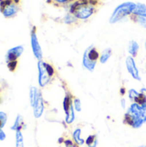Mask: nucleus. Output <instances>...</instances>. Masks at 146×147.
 Masks as SVG:
<instances>
[{
  "instance_id": "6e6552de",
  "label": "nucleus",
  "mask_w": 146,
  "mask_h": 147,
  "mask_svg": "<svg viewBox=\"0 0 146 147\" xmlns=\"http://www.w3.org/2000/svg\"><path fill=\"white\" fill-rule=\"evenodd\" d=\"M33 109H34V118L39 119L40 117H41V115H42V114L44 112V109H45L44 100H43L41 92H40V94L38 96V98H37L36 102H35V104L33 107Z\"/></svg>"
},
{
  "instance_id": "a878e982",
  "label": "nucleus",
  "mask_w": 146,
  "mask_h": 147,
  "mask_svg": "<svg viewBox=\"0 0 146 147\" xmlns=\"http://www.w3.org/2000/svg\"><path fill=\"white\" fill-rule=\"evenodd\" d=\"M63 147H77L73 142L72 140L70 139H66L65 140L64 143H63Z\"/></svg>"
},
{
  "instance_id": "ddd939ff",
  "label": "nucleus",
  "mask_w": 146,
  "mask_h": 147,
  "mask_svg": "<svg viewBox=\"0 0 146 147\" xmlns=\"http://www.w3.org/2000/svg\"><path fill=\"white\" fill-rule=\"evenodd\" d=\"M128 53L130 54V56L132 57H136L138 55V53H139V45L137 41L135 40H131L129 41V44H128Z\"/></svg>"
},
{
  "instance_id": "2eb2a0df",
  "label": "nucleus",
  "mask_w": 146,
  "mask_h": 147,
  "mask_svg": "<svg viewBox=\"0 0 146 147\" xmlns=\"http://www.w3.org/2000/svg\"><path fill=\"white\" fill-rule=\"evenodd\" d=\"M85 51L87 52L88 57H89L92 61L97 62V60L100 59V53H99V52L97 51V49L95 48L94 47L91 46V47H88Z\"/></svg>"
},
{
  "instance_id": "f257e3e1",
  "label": "nucleus",
  "mask_w": 146,
  "mask_h": 147,
  "mask_svg": "<svg viewBox=\"0 0 146 147\" xmlns=\"http://www.w3.org/2000/svg\"><path fill=\"white\" fill-rule=\"evenodd\" d=\"M123 122L134 129L140 128L146 122L145 104L139 105L133 102L124 115Z\"/></svg>"
},
{
  "instance_id": "5701e85b",
  "label": "nucleus",
  "mask_w": 146,
  "mask_h": 147,
  "mask_svg": "<svg viewBox=\"0 0 146 147\" xmlns=\"http://www.w3.org/2000/svg\"><path fill=\"white\" fill-rule=\"evenodd\" d=\"M63 21H64V22L65 24H72V23H76L77 19L76 18V16L74 15H72L71 13H68V14H66L65 16Z\"/></svg>"
},
{
  "instance_id": "aec40b11",
  "label": "nucleus",
  "mask_w": 146,
  "mask_h": 147,
  "mask_svg": "<svg viewBox=\"0 0 146 147\" xmlns=\"http://www.w3.org/2000/svg\"><path fill=\"white\" fill-rule=\"evenodd\" d=\"M112 55V49L111 48H106L105 50L102 51V53L100 54V59L99 61L101 64H105L106 62H108V60L110 59Z\"/></svg>"
},
{
  "instance_id": "a211bd4d",
  "label": "nucleus",
  "mask_w": 146,
  "mask_h": 147,
  "mask_svg": "<svg viewBox=\"0 0 146 147\" xmlns=\"http://www.w3.org/2000/svg\"><path fill=\"white\" fill-rule=\"evenodd\" d=\"M75 109L73 108V105L71 107V109H69V111L65 114V121L66 124L71 125L75 121L76 119V115H75Z\"/></svg>"
},
{
  "instance_id": "6ab92c4d",
  "label": "nucleus",
  "mask_w": 146,
  "mask_h": 147,
  "mask_svg": "<svg viewBox=\"0 0 146 147\" xmlns=\"http://www.w3.org/2000/svg\"><path fill=\"white\" fill-rule=\"evenodd\" d=\"M85 145L87 147H97L98 138L96 134H90L85 140Z\"/></svg>"
},
{
  "instance_id": "4468645a",
  "label": "nucleus",
  "mask_w": 146,
  "mask_h": 147,
  "mask_svg": "<svg viewBox=\"0 0 146 147\" xmlns=\"http://www.w3.org/2000/svg\"><path fill=\"white\" fill-rule=\"evenodd\" d=\"M40 90H39L36 87L34 86H32L30 87V90H29V102H30V105L31 107L33 108L35 104V102L38 98V96L40 94Z\"/></svg>"
},
{
  "instance_id": "412c9836",
  "label": "nucleus",
  "mask_w": 146,
  "mask_h": 147,
  "mask_svg": "<svg viewBox=\"0 0 146 147\" xmlns=\"http://www.w3.org/2000/svg\"><path fill=\"white\" fill-rule=\"evenodd\" d=\"M131 19L139 23L140 26H142L143 28H146V16H134V15H132L131 16Z\"/></svg>"
},
{
  "instance_id": "9d476101",
  "label": "nucleus",
  "mask_w": 146,
  "mask_h": 147,
  "mask_svg": "<svg viewBox=\"0 0 146 147\" xmlns=\"http://www.w3.org/2000/svg\"><path fill=\"white\" fill-rule=\"evenodd\" d=\"M82 129L80 127H77L73 130L71 134V140L77 146H82L85 144V140L81 138Z\"/></svg>"
},
{
  "instance_id": "20e7f679",
  "label": "nucleus",
  "mask_w": 146,
  "mask_h": 147,
  "mask_svg": "<svg viewBox=\"0 0 146 147\" xmlns=\"http://www.w3.org/2000/svg\"><path fill=\"white\" fill-rule=\"evenodd\" d=\"M38 83L40 87H45L55 74L53 66L46 62L39 60L38 64Z\"/></svg>"
},
{
  "instance_id": "c756f323",
  "label": "nucleus",
  "mask_w": 146,
  "mask_h": 147,
  "mask_svg": "<svg viewBox=\"0 0 146 147\" xmlns=\"http://www.w3.org/2000/svg\"><path fill=\"white\" fill-rule=\"evenodd\" d=\"M6 139V134L3 131V129H0V141H3Z\"/></svg>"
},
{
  "instance_id": "dca6fc26",
  "label": "nucleus",
  "mask_w": 146,
  "mask_h": 147,
  "mask_svg": "<svg viewBox=\"0 0 146 147\" xmlns=\"http://www.w3.org/2000/svg\"><path fill=\"white\" fill-rule=\"evenodd\" d=\"M24 127H25V125H24V122H23V119H22V115H18L16 116L15 120V122H14L13 126L10 128H11V130L16 132V131H22V129Z\"/></svg>"
},
{
  "instance_id": "b1692460",
  "label": "nucleus",
  "mask_w": 146,
  "mask_h": 147,
  "mask_svg": "<svg viewBox=\"0 0 146 147\" xmlns=\"http://www.w3.org/2000/svg\"><path fill=\"white\" fill-rule=\"evenodd\" d=\"M73 108L76 112H81L82 111V102L81 100L77 97L73 98Z\"/></svg>"
},
{
  "instance_id": "f704fd0d",
  "label": "nucleus",
  "mask_w": 146,
  "mask_h": 147,
  "mask_svg": "<svg viewBox=\"0 0 146 147\" xmlns=\"http://www.w3.org/2000/svg\"><path fill=\"white\" fill-rule=\"evenodd\" d=\"M3 0H0V8H1V2H2Z\"/></svg>"
},
{
  "instance_id": "c85d7f7f",
  "label": "nucleus",
  "mask_w": 146,
  "mask_h": 147,
  "mask_svg": "<svg viewBox=\"0 0 146 147\" xmlns=\"http://www.w3.org/2000/svg\"><path fill=\"white\" fill-rule=\"evenodd\" d=\"M120 106H121V108L123 109H126V101L125 98L120 99Z\"/></svg>"
},
{
  "instance_id": "473e14b6",
  "label": "nucleus",
  "mask_w": 146,
  "mask_h": 147,
  "mask_svg": "<svg viewBox=\"0 0 146 147\" xmlns=\"http://www.w3.org/2000/svg\"><path fill=\"white\" fill-rule=\"evenodd\" d=\"M137 147H146V145H142V146H139Z\"/></svg>"
},
{
  "instance_id": "2f4dec72",
  "label": "nucleus",
  "mask_w": 146,
  "mask_h": 147,
  "mask_svg": "<svg viewBox=\"0 0 146 147\" xmlns=\"http://www.w3.org/2000/svg\"><path fill=\"white\" fill-rule=\"evenodd\" d=\"M11 1H12L13 3H18L20 0H11Z\"/></svg>"
},
{
  "instance_id": "c9c22d12",
  "label": "nucleus",
  "mask_w": 146,
  "mask_h": 147,
  "mask_svg": "<svg viewBox=\"0 0 146 147\" xmlns=\"http://www.w3.org/2000/svg\"><path fill=\"white\" fill-rule=\"evenodd\" d=\"M145 68H146V65H145Z\"/></svg>"
},
{
  "instance_id": "39448f33",
  "label": "nucleus",
  "mask_w": 146,
  "mask_h": 147,
  "mask_svg": "<svg viewBox=\"0 0 146 147\" xmlns=\"http://www.w3.org/2000/svg\"><path fill=\"white\" fill-rule=\"evenodd\" d=\"M31 47L34 57L39 60H42V50L39 43L37 35H36V28L34 26L31 30Z\"/></svg>"
},
{
  "instance_id": "72a5a7b5",
  "label": "nucleus",
  "mask_w": 146,
  "mask_h": 147,
  "mask_svg": "<svg viewBox=\"0 0 146 147\" xmlns=\"http://www.w3.org/2000/svg\"><path fill=\"white\" fill-rule=\"evenodd\" d=\"M145 50H146V40H145Z\"/></svg>"
},
{
  "instance_id": "cd10ccee",
  "label": "nucleus",
  "mask_w": 146,
  "mask_h": 147,
  "mask_svg": "<svg viewBox=\"0 0 146 147\" xmlns=\"http://www.w3.org/2000/svg\"><path fill=\"white\" fill-rule=\"evenodd\" d=\"M52 1H54L55 3H59V4H65V3H68L70 2H72L73 0H52Z\"/></svg>"
},
{
  "instance_id": "7ed1b4c3",
  "label": "nucleus",
  "mask_w": 146,
  "mask_h": 147,
  "mask_svg": "<svg viewBox=\"0 0 146 147\" xmlns=\"http://www.w3.org/2000/svg\"><path fill=\"white\" fill-rule=\"evenodd\" d=\"M135 7H136L135 3H133V2L122 3L121 4L118 5L114 9L113 14L111 15L109 18V22L114 24L121 21L127 16H132L133 13V10L135 9Z\"/></svg>"
},
{
  "instance_id": "4be33fe9",
  "label": "nucleus",
  "mask_w": 146,
  "mask_h": 147,
  "mask_svg": "<svg viewBox=\"0 0 146 147\" xmlns=\"http://www.w3.org/2000/svg\"><path fill=\"white\" fill-rule=\"evenodd\" d=\"M15 147H24V140L22 131L15 132Z\"/></svg>"
},
{
  "instance_id": "393cba45",
  "label": "nucleus",
  "mask_w": 146,
  "mask_h": 147,
  "mask_svg": "<svg viewBox=\"0 0 146 147\" xmlns=\"http://www.w3.org/2000/svg\"><path fill=\"white\" fill-rule=\"evenodd\" d=\"M7 120H8V117H7L6 113L1 111L0 112V129H3V127L6 125Z\"/></svg>"
},
{
  "instance_id": "1a4fd4ad",
  "label": "nucleus",
  "mask_w": 146,
  "mask_h": 147,
  "mask_svg": "<svg viewBox=\"0 0 146 147\" xmlns=\"http://www.w3.org/2000/svg\"><path fill=\"white\" fill-rule=\"evenodd\" d=\"M1 9H2V13H3V16L6 18H9V17H12V16H15L16 13L18 12L19 9H18L16 3H11L10 4L4 5L3 7L1 8Z\"/></svg>"
},
{
  "instance_id": "e433bc0d",
  "label": "nucleus",
  "mask_w": 146,
  "mask_h": 147,
  "mask_svg": "<svg viewBox=\"0 0 146 147\" xmlns=\"http://www.w3.org/2000/svg\"><path fill=\"white\" fill-rule=\"evenodd\" d=\"M145 105H146V103H145Z\"/></svg>"
},
{
  "instance_id": "f03ea898",
  "label": "nucleus",
  "mask_w": 146,
  "mask_h": 147,
  "mask_svg": "<svg viewBox=\"0 0 146 147\" xmlns=\"http://www.w3.org/2000/svg\"><path fill=\"white\" fill-rule=\"evenodd\" d=\"M95 11V6L89 4V0H77L72 3L69 9V13L74 15L78 20L89 19Z\"/></svg>"
},
{
  "instance_id": "423d86ee",
  "label": "nucleus",
  "mask_w": 146,
  "mask_h": 147,
  "mask_svg": "<svg viewBox=\"0 0 146 147\" xmlns=\"http://www.w3.org/2000/svg\"><path fill=\"white\" fill-rule=\"evenodd\" d=\"M126 66L127 69V71L132 76V78L137 81H141V77L139 75V69L137 67L135 59L132 56H128L126 59Z\"/></svg>"
},
{
  "instance_id": "7c9ffc66",
  "label": "nucleus",
  "mask_w": 146,
  "mask_h": 147,
  "mask_svg": "<svg viewBox=\"0 0 146 147\" xmlns=\"http://www.w3.org/2000/svg\"><path fill=\"white\" fill-rule=\"evenodd\" d=\"M120 96H125V94H126V88H125V87L120 88Z\"/></svg>"
},
{
  "instance_id": "9b49d317",
  "label": "nucleus",
  "mask_w": 146,
  "mask_h": 147,
  "mask_svg": "<svg viewBox=\"0 0 146 147\" xmlns=\"http://www.w3.org/2000/svg\"><path fill=\"white\" fill-rule=\"evenodd\" d=\"M82 65L83 67H84L86 70H88L89 71H94L96 66V62L92 61L87 54V52L84 51L83 55V59H82Z\"/></svg>"
},
{
  "instance_id": "f8f14e48",
  "label": "nucleus",
  "mask_w": 146,
  "mask_h": 147,
  "mask_svg": "<svg viewBox=\"0 0 146 147\" xmlns=\"http://www.w3.org/2000/svg\"><path fill=\"white\" fill-rule=\"evenodd\" d=\"M73 98L74 97L70 93H67L65 95L64 101H63V109H64L65 114H66L71 109V107L73 105Z\"/></svg>"
},
{
  "instance_id": "0eeeda50",
  "label": "nucleus",
  "mask_w": 146,
  "mask_h": 147,
  "mask_svg": "<svg viewBox=\"0 0 146 147\" xmlns=\"http://www.w3.org/2000/svg\"><path fill=\"white\" fill-rule=\"evenodd\" d=\"M23 53V47L22 46H16L15 47L10 48L7 53H6V57H5V60L8 63L9 62H14V61H17V59Z\"/></svg>"
},
{
  "instance_id": "bb28decb",
  "label": "nucleus",
  "mask_w": 146,
  "mask_h": 147,
  "mask_svg": "<svg viewBox=\"0 0 146 147\" xmlns=\"http://www.w3.org/2000/svg\"><path fill=\"white\" fill-rule=\"evenodd\" d=\"M7 65H8V68H9V70L13 71H15V68H16V65H17V61L9 62V63H8V64H7Z\"/></svg>"
},
{
  "instance_id": "f3484780",
  "label": "nucleus",
  "mask_w": 146,
  "mask_h": 147,
  "mask_svg": "<svg viewBox=\"0 0 146 147\" xmlns=\"http://www.w3.org/2000/svg\"><path fill=\"white\" fill-rule=\"evenodd\" d=\"M133 15L134 16H146V5L142 3H137L135 9L133 10Z\"/></svg>"
}]
</instances>
